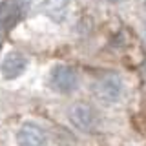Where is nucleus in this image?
I'll return each instance as SVG.
<instances>
[{
	"label": "nucleus",
	"instance_id": "obj_7",
	"mask_svg": "<svg viewBox=\"0 0 146 146\" xmlns=\"http://www.w3.org/2000/svg\"><path fill=\"white\" fill-rule=\"evenodd\" d=\"M108 2H121V0H108Z\"/></svg>",
	"mask_w": 146,
	"mask_h": 146
},
{
	"label": "nucleus",
	"instance_id": "obj_6",
	"mask_svg": "<svg viewBox=\"0 0 146 146\" xmlns=\"http://www.w3.org/2000/svg\"><path fill=\"white\" fill-rule=\"evenodd\" d=\"M40 9L53 22H62L70 11V0H44Z\"/></svg>",
	"mask_w": 146,
	"mask_h": 146
},
{
	"label": "nucleus",
	"instance_id": "obj_5",
	"mask_svg": "<svg viewBox=\"0 0 146 146\" xmlns=\"http://www.w3.org/2000/svg\"><path fill=\"white\" fill-rule=\"evenodd\" d=\"M26 68H27V58L22 53H17V51L7 53L6 57H4L2 64H0L2 77H4V79H7V80L20 77L22 73L26 71Z\"/></svg>",
	"mask_w": 146,
	"mask_h": 146
},
{
	"label": "nucleus",
	"instance_id": "obj_2",
	"mask_svg": "<svg viewBox=\"0 0 146 146\" xmlns=\"http://www.w3.org/2000/svg\"><path fill=\"white\" fill-rule=\"evenodd\" d=\"M49 86L57 93L68 95V93H71V91H75L79 88V75H77V71L71 66L58 64L49 73Z\"/></svg>",
	"mask_w": 146,
	"mask_h": 146
},
{
	"label": "nucleus",
	"instance_id": "obj_4",
	"mask_svg": "<svg viewBox=\"0 0 146 146\" xmlns=\"http://www.w3.org/2000/svg\"><path fill=\"white\" fill-rule=\"evenodd\" d=\"M17 141H18V146H46L48 137H46V131L38 124L26 122L18 130Z\"/></svg>",
	"mask_w": 146,
	"mask_h": 146
},
{
	"label": "nucleus",
	"instance_id": "obj_1",
	"mask_svg": "<svg viewBox=\"0 0 146 146\" xmlns=\"http://www.w3.org/2000/svg\"><path fill=\"white\" fill-rule=\"evenodd\" d=\"M122 91H124V84H122V79L117 73H104L93 84L95 97L104 104L119 102L122 97Z\"/></svg>",
	"mask_w": 146,
	"mask_h": 146
},
{
	"label": "nucleus",
	"instance_id": "obj_3",
	"mask_svg": "<svg viewBox=\"0 0 146 146\" xmlns=\"http://www.w3.org/2000/svg\"><path fill=\"white\" fill-rule=\"evenodd\" d=\"M68 115H70L71 124L75 126L77 130L84 131V133L93 131L99 124V115H97V111H95V108H91L90 104H86V102L71 104Z\"/></svg>",
	"mask_w": 146,
	"mask_h": 146
}]
</instances>
